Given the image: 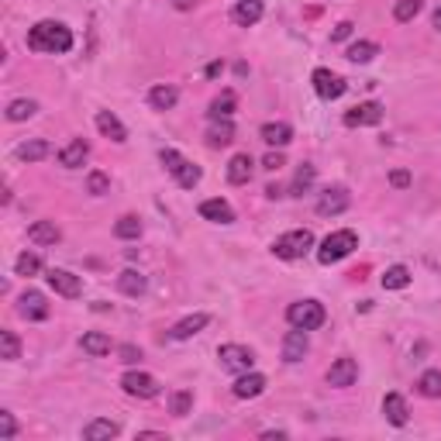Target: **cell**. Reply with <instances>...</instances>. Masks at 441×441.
I'll return each mask as SVG.
<instances>
[{
  "instance_id": "6da1fadb",
  "label": "cell",
  "mask_w": 441,
  "mask_h": 441,
  "mask_svg": "<svg viewBox=\"0 0 441 441\" xmlns=\"http://www.w3.org/2000/svg\"><path fill=\"white\" fill-rule=\"evenodd\" d=\"M28 49L31 52H52V56H63L73 49V31L59 21H38L31 31H28Z\"/></svg>"
},
{
  "instance_id": "7a4b0ae2",
  "label": "cell",
  "mask_w": 441,
  "mask_h": 441,
  "mask_svg": "<svg viewBox=\"0 0 441 441\" xmlns=\"http://www.w3.org/2000/svg\"><path fill=\"white\" fill-rule=\"evenodd\" d=\"M355 249H358V235H355V231H335V235H328V238L321 242L317 263H324V265L342 263L345 256H352Z\"/></svg>"
},
{
  "instance_id": "3957f363",
  "label": "cell",
  "mask_w": 441,
  "mask_h": 441,
  "mask_svg": "<svg viewBox=\"0 0 441 441\" xmlns=\"http://www.w3.org/2000/svg\"><path fill=\"white\" fill-rule=\"evenodd\" d=\"M286 321H290L293 328H303V331H317V328L328 321V314H324V307H321L317 300H297V303H290V310H286Z\"/></svg>"
},
{
  "instance_id": "277c9868",
  "label": "cell",
  "mask_w": 441,
  "mask_h": 441,
  "mask_svg": "<svg viewBox=\"0 0 441 441\" xmlns=\"http://www.w3.org/2000/svg\"><path fill=\"white\" fill-rule=\"evenodd\" d=\"M310 245H314V235H310V228H297V231H286V235H279V238L272 242V252H276L279 259H303Z\"/></svg>"
},
{
  "instance_id": "5b68a950",
  "label": "cell",
  "mask_w": 441,
  "mask_h": 441,
  "mask_svg": "<svg viewBox=\"0 0 441 441\" xmlns=\"http://www.w3.org/2000/svg\"><path fill=\"white\" fill-rule=\"evenodd\" d=\"M163 166L176 176V183L183 186V190H193V186L200 183V176H203L200 166H193L190 159H183L176 149H163Z\"/></svg>"
},
{
  "instance_id": "8992f818",
  "label": "cell",
  "mask_w": 441,
  "mask_h": 441,
  "mask_svg": "<svg viewBox=\"0 0 441 441\" xmlns=\"http://www.w3.org/2000/svg\"><path fill=\"white\" fill-rule=\"evenodd\" d=\"M121 390L128 393V397H138V400H152V397H159V383L149 376V372H124L121 376Z\"/></svg>"
},
{
  "instance_id": "52a82bcc",
  "label": "cell",
  "mask_w": 441,
  "mask_h": 441,
  "mask_svg": "<svg viewBox=\"0 0 441 441\" xmlns=\"http://www.w3.org/2000/svg\"><path fill=\"white\" fill-rule=\"evenodd\" d=\"M217 358H221V369H228V372H252V362H256V355L252 349H245V345H221L217 349Z\"/></svg>"
},
{
  "instance_id": "ba28073f",
  "label": "cell",
  "mask_w": 441,
  "mask_h": 441,
  "mask_svg": "<svg viewBox=\"0 0 441 441\" xmlns=\"http://www.w3.org/2000/svg\"><path fill=\"white\" fill-rule=\"evenodd\" d=\"M349 203H352V197H349L345 186H328V190L321 193V200H317V214H321V217H335V214L349 210Z\"/></svg>"
},
{
  "instance_id": "9c48e42d",
  "label": "cell",
  "mask_w": 441,
  "mask_h": 441,
  "mask_svg": "<svg viewBox=\"0 0 441 441\" xmlns=\"http://www.w3.org/2000/svg\"><path fill=\"white\" fill-rule=\"evenodd\" d=\"M45 279H49V286H52L59 297H69V300H73V297H80V293H83V279H80V276H73L69 269H49V276H45Z\"/></svg>"
},
{
  "instance_id": "30bf717a",
  "label": "cell",
  "mask_w": 441,
  "mask_h": 441,
  "mask_svg": "<svg viewBox=\"0 0 441 441\" xmlns=\"http://www.w3.org/2000/svg\"><path fill=\"white\" fill-rule=\"evenodd\" d=\"M314 90H317V97L321 100H338L342 93H345V80L342 76H335L331 69H314Z\"/></svg>"
},
{
  "instance_id": "8fae6325",
  "label": "cell",
  "mask_w": 441,
  "mask_h": 441,
  "mask_svg": "<svg viewBox=\"0 0 441 441\" xmlns=\"http://www.w3.org/2000/svg\"><path fill=\"white\" fill-rule=\"evenodd\" d=\"M379 121H383V103H376V100L358 103V107H352L345 114V124L349 128H365V124H379Z\"/></svg>"
},
{
  "instance_id": "7c38bea8",
  "label": "cell",
  "mask_w": 441,
  "mask_h": 441,
  "mask_svg": "<svg viewBox=\"0 0 441 441\" xmlns=\"http://www.w3.org/2000/svg\"><path fill=\"white\" fill-rule=\"evenodd\" d=\"M355 379H358V362H355V358H338V362L328 369V386H335V390L352 386Z\"/></svg>"
},
{
  "instance_id": "4fadbf2b",
  "label": "cell",
  "mask_w": 441,
  "mask_h": 441,
  "mask_svg": "<svg viewBox=\"0 0 441 441\" xmlns=\"http://www.w3.org/2000/svg\"><path fill=\"white\" fill-rule=\"evenodd\" d=\"M17 310H21V317H28V321H45V317H49V303H45V297H42L38 290L21 293Z\"/></svg>"
},
{
  "instance_id": "5bb4252c",
  "label": "cell",
  "mask_w": 441,
  "mask_h": 441,
  "mask_svg": "<svg viewBox=\"0 0 441 441\" xmlns=\"http://www.w3.org/2000/svg\"><path fill=\"white\" fill-rule=\"evenodd\" d=\"M310 349V342H307V331L303 328H293V331H286V338H283V362H300L303 355Z\"/></svg>"
},
{
  "instance_id": "9a60e30c",
  "label": "cell",
  "mask_w": 441,
  "mask_h": 441,
  "mask_svg": "<svg viewBox=\"0 0 441 441\" xmlns=\"http://www.w3.org/2000/svg\"><path fill=\"white\" fill-rule=\"evenodd\" d=\"M200 217H203V221H214V224H231V221H235V210H231L228 200L214 197V200H203V203H200Z\"/></svg>"
},
{
  "instance_id": "2e32d148",
  "label": "cell",
  "mask_w": 441,
  "mask_h": 441,
  "mask_svg": "<svg viewBox=\"0 0 441 441\" xmlns=\"http://www.w3.org/2000/svg\"><path fill=\"white\" fill-rule=\"evenodd\" d=\"M265 14L263 0H238L235 3V10H231V17H235V24H242V28H252V24H259Z\"/></svg>"
},
{
  "instance_id": "e0dca14e",
  "label": "cell",
  "mask_w": 441,
  "mask_h": 441,
  "mask_svg": "<svg viewBox=\"0 0 441 441\" xmlns=\"http://www.w3.org/2000/svg\"><path fill=\"white\" fill-rule=\"evenodd\" d=\"M263 393H265V376H259V372H242L238 376V383H235V397L238 400H256Z\"/></svg>"
},
{
  "instance_id": "ac0fdd59",
  "label": "cell",
  "mask_w": 441,
  "mask_h": 441,
  "mask_svg": "<svg viewBox=\"0 0 441 441\" xmlns=\"http://www.w3.org/2000/svg\"><path fill=\"white\" fill-rule=\"evenodd\" d=\"M87 156H90V145L83 138H73V142L59 152V166H63V169H80V166L87 163Z\"/></svg>"
},
{
  "instance_id": "d6986e66",
  "label": "cell",
  "mask_w": 441,
  "mask_h": 441,
  "mask_svg": "<svg viewBox=\"0 0 441 441\" xmlns=\"http://www.w3.org/2000/svg\"><path fill=\"white\" fill-rule=\"evenodd\" d=\"M259 135H263L265 145H272V149H283V145L293 142V128H290L286 121H269V124H263Z\"/></svg>"
},
{
  "instance_id": "ffe728a7",
  "label": "cell",
  "mask_w": 441,
  "mask_h": 441,
  "mask_svg": "<svg viewBox=\"0 0 441 441\" xmlns=\"http://www.w3.org/2000/svg\"><path fill=\"white\" fill-rule=\"evenodd\" d=\"M207 314H190V317H183L179 324H173V331H169V338L173 342H186V338H193V335H200L203 328H207Z\"/></svg>"
},
{
  "instance_id": "44dd1931",
  "label": "cell",
  "mask_w": 441,
  "mask_h": 441,
  "mask_svg": "<svg viewBox=\"0 0 441 441\" xmlns=\"http://www.w3.org/2000/svg\"><path fill=\"white\" fill-rule=\"evenodd\" d=\"M252 173H256V163H252V156H249V152H238V156L228 163V183H235V186L249 183Z\"/></svg>"
},
{
  "instance_id": "7402d4cb",
  "label": "cell",
  "mask_w": 441,
  "mask_h": 441,
  "mask_svg": "<svg viewBox=\"0 0 441 441\" xmlns=\"http://www.w3.org/2000/svg\"><path fill=\"white\" fill-rule=\"evenodd\" d=\"M59 238H63V231L56 221H35L28 228V242H35V245H56Z\"/></svg>"
},
{
  "instance_id": "603a6c76",
  "label": "cell",
  "mask_w": 441,
  "mask_h": 441,
  "mask_svg": "<svg viewBox=\"0 0 441 441\" xmlns=\"http://www.w3.org/2000/svg\"><path fill=\"white\" fill-rule=\"evenodd\" d=\"M383 414H386V421L393 428H403L407 424V400L400 393H386L383 397Z\"/></svg>"
},
{
  "instance_id": "cb8c5ba5",
  "label": "cell",
  "mask_w": 441,
  "mask_h": 441,
  "mask_svg": "<svg viewBox=\"0 0 441 441\" xmlns=\"http://www.w3.org/2000/svg\"><path fill=\"white\" fill-rule=\"evenodd\" d=\"M97 128H100V135H103V138H110V142H124V138H128L124 124H121L110 110H97Z\"/></svg>"
},
{
  "instance_id": "d4e9b609",
  "label": "cell",
  "mask_w": 441,
  "mask_h": 441,
  "mask_svg": "<svg viewBox=\"0 0 441 441\" xmlns=\"http://www.w3.org/2000/svg\"><path fill=\"white\" fill-rule=\"evenodd\" d=\"M117 290L128 293V297H142V293L149 290V279H145L138 269H124V272L117 276Z\"/></svg>"
},
{
  "instance_id": "484cf974",
  "label": "cell",
  "mask_w": 441,
  "mask_h": 441,
  "mask_svg": "<svg viewBox=\"0 0 441 441\" xmlns=\"http://www.w3.org/2000/svg\"><path fill=\"white\" fill-rule=\"evenodd\" d=\"M207 142H210L214 149L231 145V142H235V124H231V117H217V121L210 124V131H207Z\"/></svg>"
},
{
  "instance_id": "4316f807",
  "label": "cell",
  "mask_w": 441,
  "mask_h": 441,
  "mask_svg": "<svg viewBox=\"0 0 441 441\" xmlns=\"http://www.w3.org/2000/svg\"><path fill=\"white\" fill-rule=\"evenodd\" d=\"M117 424L114 421H103V417H97V421H90L87 428H83V438L87 441H110V438H117Z\"/></svg>"
},
{
  "instance_id": "83f0119b",
  "label": "cell",
  "mask_w": 441,
  "mask_h": 441,
  "mask_svg": "<svg viewBox=\"0 0 441 441\" xmlns=\"http://www.w3.org/2000/svg\"><path fill=\"white\" fill-rule=\"evenodd\" d=\"M52 149H49V142L45 138H31V142H21L17 145V159L21 163H38V159H45Z\"/></svg>"
},
{
  "instance_id": "f1b7e54d",
  "label": "cell",
  "mask_w": 441,
  "mask_h": 441,
  "mask_svg": "<svg viewBox=\"0 0 441 441\" xmlns=\"http://www.w3.org/2000/svg\"><path fill=\"white\" fill-rule=\"evenodd\" d=\"M179 100V90L169 87V83H163V87H152V93H149V103L156 107V110H173Z\"/></svg>"
},
{
  "instance_id": "f546056e",
  "label": "cell",
  "mask_w": 441,
  "mask_h": 441,
  "mask_svg": "<svg viewBox=\"0 0 441 441\" xmlns=\"http://www.w3.org/2000/svg\"><path fill=\"white\" fill-rule=\"evenodd\" d=\"M80 349L87 355H93V358H100V355L110 352V338H107L103 331H87V335L80 338Z\"/></svg>"
},
{
  "instance_id": "4dcf8cb0",
  "label": "cell",
  "mask_w": 441,
  "mask_h": 441,
  "mask_svg": "<svg viewBox=\"0 0 441 441\" xmlns=\"http://www.w3.org/2000/svg\"><path fill=\"white\" fill-rule=\"evenodd\" d=\"M314 179H317V169L310 166V163H303L300 169H297V176H293V183H290V193L293 197H303L310 186H314Z\"/></svg>"
},
{
  "instance_id": "1f68e13d",
  "label": "cell",
  "mask_w": 441,
  "mask_h": 441,
  "mask_svg": "<svg viewBox=\"0 0 441 441\" xmlns=\"http://www.w3.org/2000/svg\"><path fill=\"white\" fill-rule=\"evenodd\" d=\"M345 56H349V63H355V66H365V63H372L379 56V45L376 42H355Z\"/></svg>"
},
{
  "instance_id": "d6a6232c",
  "label": "cell",
  "mask_w": 441,
  "mask_h": 441,
  "mask_svg": "<svg viewBox=\"0 0 441 441\" xmlns=\"http://www.w3.org/2000/svg\"><path fill=\"white\" fill-rule=\"evenodd\" d=\"M410 283V269L407 265H390L383 272V290H403Z\"/></svg>"
},
{
  "instance_id": "836d02e7",
  "label": "cell",
  "mask_w": 441,
  "mask_h": 441,
  "mask_svg": "<svg viewBox=\"0 0 441 441\" xmlns=\"http://www.w3.org/2000/svg\"><path fill=\"white\" fill-rule=\"evenodd\" d=\"M417 390H421V397H428V400H441V372L438 369L424 372V376L417 379Z\"/></svg>"
},
{
  "instance_id": "e575fe53",
  "label": "cell",
  "mask_w": 441,
  "mask_h": 441,
  "mask_svg": "<svg viewBox=\"0 0 441 441\" xmlns=\"http://www.w3.org/2000/svg\"><path fill=\"white\" fill-rule=\"evenodd\" d=\"M114 235H117V238H124V242H135V238L142 235V221H138L135 214H124V217L114 224Z\"/></svg>"
},
{
  "instance_id": "d590c367",
  "label": "cell",
  "mask_w": 441,
  "mask_h": 441,
  "mask_svg": "<svg viewBox=\"0 0 441 441\" xmlns=\"http://www.w3.org/2000/svg\"><path fill=\"white\" fill-rule=\"evenodd\" d=\"M207 114H210V121H217V117H231V114H235V93H231V90H224V93L210 103V110H207Z\"/></svg>"
},
{
  "instance_id": "8d00e7d4",
  "label": "cell",
  "mask_w": 441,
  "mask_h": 441,
  "mask_svg": "<svg viewBox=\"0 0 441 441\" xmlns=\"http://www.w3.org/2000/svg\"><path fill=\"white\" fill-rule=\"evenodd\" d=\"M0 358H7V362L21 358V342L14 331H0Z\"/></svg>"
},
{
  "instance_id": "74e56055",
  "label": "cell",
  "mask_w": 441,
  "mask_h": 441,
  "mask_svg": "<svg viewBox=\"0 0 441 441\" xmlns=\"http://www.w3.org/2000/svg\"><path fill=\"white\" fill-rule=\"evenodd\" d=\"M35 110H38L35 100H14V103L7 107V121H28Z\"/></svg>"
},
{
  "instance_id": "f35d334b",
  "label": "cell",
  "mask_w": 441,
  "mask_h": 441,
  "mask_svg": "<svg viewBox=\"0 0 441 441\" xmlns=\"http://www.w3.org/2000/svg\"><path fill=\"white\" fill-rule=\"evenodd\" d=\"M421 7H424V0H400V3L393 7V17L407 24V21H414V17L421 14Z\"/></svg>"
},
{
  "instance_id": "ab89813d",
  "label": "cell",
  "mask_w": 441,
  "mask_h": 441,
  "mask_svg": "<svg viewBox=\"0 0 441 441\" xmlns=\"http://www.w3.org/2000/svg\"><path fill=\"white\" fill-rule=\"evenodd\" d=\"M169 410H173L176 417H186V414L193 410V393H190V390H176L173 400H169Z\"/></svg>"
},
{
  "instance_id": "60d3db41",
  "label": "cell",
  "mask_w": 441,
  "mask_h": 441,
  "mask_svg": "<svg viewBox=\"0 0 441 441\" xmlns=\"http://www.w3.org/2000/svg\"><path fill=\"white\" fill-rule=\"evenodd\" d=\"M14 269H17V276H35V272L42 269V259H38V256H31V252H24V256H17Z\"/></svg>"
},
{
  "instance_id": "b9f144b4",
  "label": "cell",
  "mask_w": 441,
  "mask_h": 441,
  "mask_svg": "<svg viewBox=\"0 0 441 441\" xmlns=\"http://www.w3.org/2000/svg\"><path fill=\"white\" fill-rule=\"evenodd\" d=\"M87 193H93V197L110 193V179L103 176V173H90V176H87Z\"/></svg>"
},
{
  "instance_id": "7bdbcfd3",
  "label": "cell",
  "mask_w": 441,
  "mask_h": 441,
  "mask_svg": "<svg viewBox=\"0 0 441 441\" xmlns=\"http://www.w3.org/2000/svg\"><path fill=\"white\" fill-rule=\"evenodd\" d=\"M14 431H17L14 417H10L7 410H0V438H3V441H10V438H14Z\"/></svg>"
},
{
  "instance_id": "ee69618b",
  "label": "cell",
  "mask_w": 441,
  "mask_h": 441,
  "mask_svg": "<svg viewBox=\"0 0 441 441\" xmlns=\"http://www.w3.org/2000/svg\"><path fill=\"white\" fill-rule=\"evenodd\" d=\"M355 24L352 21H342V24H335V31H331V42H345V38H352Z\"/></svg>"
},
{
  "instance_id": "f6af8a7d",
  "label": "cell",
  "mask_w": 441,
  "mask_h": 441,
  "mask_svg": "<svg viewBox=\"0 0 441 441\" xmlns=\"http://www.w3.org/2000/svg\"><path fill=\"white\" fill-rule=\"evenodd\" d=\"M263 166L269 169V173H279V169L286 166V159H283V152H269V156L263 159Z\"/></svg>"
},
{
  "instance_id": "bcb514c9",
  "label": "cell",
  "mask_w": 441,
  "mask_h": 441,
  "mask_svg": "<svg viewBox=\"0 0 441 441\" xmlns=\"http://www.w3.org/2000/svg\"><path fill=\"white\" fill-rule=\"evenodd\" d=\"M117 355H121V362L135 365V362L142 358V349H135V345H121V349H117Z\"/></svg>"
},
{
  "instance_id": "7dc6e473",
  "label": "cell",
  "mask_w": 441,
  "mask_h": 441,
  "mask_svg": "<svg viewBox=\"0 0 441 441\" xmlns=\"http://www.w3.org/2000/svg\"><path fill=\"white\" fill-rule=\"evenodd\" d=\"M390 183H393L397 190H407V186H410V173H407V169H393V173H390Z\"/></svg>"
},
{
  "instance_id": "c3c4849f",
  "label": "cell",
  "mask_w": 441,
  "mask_h": 441,
  "mask_svg": "<svg viewBox=\"0 0 441 441\" xmlns=\"http://www.w3.org/2000/svg\"><path fill=\"white\" fill-rule=\"evenodd\" d=\"M221 73H224V66H221V63H210V66H207V76H210V80H217Z\"/></svg>"
},
{
  "instance_id": "681fc988",
  "label": "cell",
  "mask_w": 441,
  "mask_h": 441,
  "mask_svg": "<svg viewBox=\"0 0 441 441\" xmlns=\"http://www.w3.org/2000/svg\"><path fill=\"white\" fill-rule=\"evenodd\" d=\"M166 438V435H159V431H142V435H138V441H163Z\"/></svg>"
},
{
  "instance_id": "f907efd6",
  "label": "cell",
  "mask_w": 441,
  "mask_h": 441,
  "mask_svg": "<svg viewBox=\"0 0 441 441\" xmlns=\"http://www.w3.org/2000/svg\"><path fill=\"white\" fill-rule=\"evenodd\" d=\"M173 7H176V10H193L197 0H173Z\"/></svg>"
},
{
  "instance_id": "816d5d0a",
  "label": "cell",
  "mask_w": 441,
  "mask_h": 441,
  "mask_svg": "<svg viewBox=\"0 0 441 441\" xmlns=\"http://www.w3.org/2000/svg\"><path fill=\"white\" fill-rule=\"evenodd\" d=\"M265 197H272V200H276V197H283V190H279V186H265Z\"/></svg>"
},
{
  "instance_id": "f5cc1de1",
  "label": "cell",
  "mask_w": 441,
  "mask_h": 441,
  "mask_svg": "<svg viewBox=\"0 0 441 441\" xmlns=\"http://www.w3.org/2000/svg\"><path fill=\"white\" fill-rule=\"evenodd\" d=\"M431 24H435V28H438V31H441V7H438V10H435V17H431Z\"/></svg>"
}]
</instances>
